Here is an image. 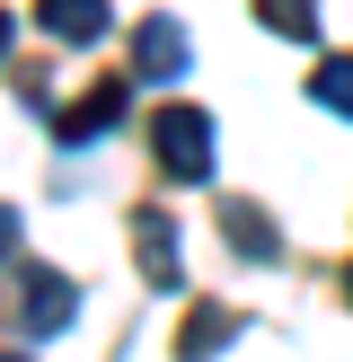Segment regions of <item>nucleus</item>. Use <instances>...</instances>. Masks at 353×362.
Here are the masks:
<instances>
[{
  "instance_id": "nucleus-6",
  "label": "nucleus",
  "mask_w": 353,
  "mask_h": 362,
  "mask_svg": "<svg viewBox=\"0 0 353 362\" xmlns=\"http://www.w3.org/2000/svg\"><path fill=\"white\" fill-rule=\"evenodd\" d=\"M229 336H239V310H229V300H194L186 327H176V362H212Z\"/></svg>"
},
{
  "instance_id": "nucleus-5",
  "label": "nucleus",
  "mask_w": 353,
  "mask_h": 362,
  "mask_svg": "<svg viewBox=\"0 0 353 362\" xmlns=\"http://www.w3.org/2000/svg\"><path fill=\"white\" fill-rule=\"evenodd\" d=\"M133 257H141V283L150 292H176V274H186V257H176V221L159 204L133 212Z\"/></svg>"
},
{
  "instance_id": "nucleus-1",
  "label": "nucleus",
  "mask_w": 353,
  "mask_h": 362,
  "mask_svg": "<svg viewBox=\"0 0 353 362\" xmlns=\"http://www.w3.org/2000/svg\"><path fill=\"white\" fill-rule=\"evenodd\" d=\"M150 159L176 177V186H203V177H212V115H203V106H186V98L159 106V124H150Z\"/></svg>"
},
{
  "instance_id": "nucleus-10",
  "label": "nucleus",
  "mask_w": 353,
  "mask_h": 362,
  "mask_svg": "<svg viewBox=\"0 0 353 362\" xmlns=\"http://www.w3.org/2000/svg\"><path fill=\"white\" fill-rule=\"evenodd\" d=\"M309 98H327L335 115H353V53H327V62H318V80H309Z\"/></svg>"
},
{
  "instance_id": "nucleus-13",
  "label": "nucleus",
  "mask_w": 353,
  "mask_h": 362,
  "mask_svg": "<svg viewBox=\"0 0 353 362\" xmlns=\"http://www.w3.org/2000/svg\"><path fill=\"white\" fill-rule=\"evenodd\" d=\"M0 362H27V354H0Z\"/></svg>"
},
{
  "instance_id": "nucleus-4",
  "label": "nucleus",
  "mask_w": 353,
  "mask_h": 362,
  "mask_svg": "<svg viewBox=\"0 0 353 362\" xmlns=\"http://www.w3.org/2000/svg\"><path fill=\"white\" fill-rule=\"evenodd\" d=\"M186 62H194V45H186V27H176V18H150V27L133 35V80L176 88V80H186Z\"/></svg>"
},
{
  "instance_id": "nucleus-8",
  "label": "nucleus",
  "mask_w": 353,
  "mask_h": 362,
  "mask_svg": "<svg viewBox=\"0 0 353 362\" xmlns=\"http://www.w3.org/2000/svg\"><path fill=\"white\" fill-rule=\"evenodd\" d=\"M221 230H229V247H239L247 265H274V257H282V239H274V221H265L256 204H229V212H221Z\"/></svg>"
},
{
  "instance_id": "nucleus-2",
  "label": "nucleus",
  "mask_w": 353,
  "mask_h": 362,
  "mask_svg": "<svg viewBox=\"0 0 353 362\" xmlns=\"http://www.w3.org/2000/svg\"><path fill=\"white\" fill-rule=\"evenodd\" d=\"M0 318H9L18 336H62L71 318H80V292H71L53 265H27V274L0 292Z\"/></svg>"
},
{
  "instance_id": "nucleus-11",
  "label": "nucleus",
  "mask_w": 353,
  "mask_h": 362,
  "mask_svg": "<svg viewBox=\"0 0 353 362\" xmlns=\"http://www.w3.org/2000/svg\"><path fill=\"white\" fill-rule=\"evenodd\" d=\"M9 257H18V212L0 204V265H9Z\"/></svg>"
},
{
  "instance_id": "nucleus-9",
  "label": "nucleus",
  "mask_w": 353,
  "mask_h": 362,
  "mask_svg": "<svg viewBox=\"0 0 353 362\" xmlns=\"http://www.w3.org/2000/svg\"><path fill=\"white\" fill-rule=\"evenodd\" d=\"M256 18H265L274 35H292V45H309V35H318V0H256Z\"/></svg>"
},
{
  "instance_id": "nucleus-12",
  "label": "nucleus",
  "mask_w": 353,
  "mask_h": 362,
  "mask_svg": "<svg viewBox=\"0 0 353 362\" xmlns=\"http://www.w3.org/2000/svg\"><path fill=\"white\" fill-rule=\"evenodd\" d=\"M0 53H9V9H0Z\"/></svg>"
},
{
  "instance_id": "nucleus-7",
  "label": "nucleus",
  "mask_w": 353,
  "mask_h": 362,
  "mask_svg": "<svg viewBox=\"0 0 353 362\" xmlns=\"http://www.w3.org/2000/svg\"><path fill=\"white\" fill-rule=\"evenodd\" d=\"M35 27L62 45H97L106 35V0H35Z\"/></svg>"
},
{
  "instance_id": "nucleus-14",
  "label": "nucleus",
  "mask_w": 353,
  "mask_h": 362,
  "mask_svg": "<svg viewBox=\"0 0 353 362\" xmlns=\"http://www.w3.org/2000/svg\"><path fill=\"white\" fill-rule=\"evenodd\" d=\"M345 292H353V274H345Z\"/></svg>"
},
{
  "instance_id": "nucleus-3",
  "label": "nucleus",
  "mask_w": 353,
  "mask_h": 362,
  "mask_svg": "<svg viewBox=\"0 0 353 362\" xmlns=\"http://www.w3.org/2000/svg\"><path fill=\"white\" fill-rule=\"evenodd\" d=\"M124 98H133V80H97V88H80V98L53 115V141H62V151H80V141L115 133V124H124Z\"/></svg>"
}]
</instances>
